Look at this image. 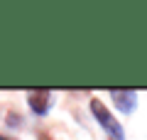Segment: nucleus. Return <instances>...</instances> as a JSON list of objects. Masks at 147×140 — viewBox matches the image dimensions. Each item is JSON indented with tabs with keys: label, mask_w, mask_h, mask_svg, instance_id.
I'll use <instances>...</instances> for the list:
<instances>
[{
	"label": "nucleus",
	"mask_w": 147,
	"mask_h": 140,
	"mask_svg": "<svg viewBox=\"0 0 147 140\" xmlns=\"http://www.w3.org/2000/svg\"><path fill=\"white\" fill-rule=\"evenodd\" d=\"M91 113H93V118L98 120V125L108 133L110 140H125V130H123V125L115 120V116L105 108V103L100 99H91Z\"/></svg>",
	"instance_id": "1"
},
{
	"label": "nucleus",
	"mask_w": 147,
	"mask_h": 140,
	"mask_svg": "<svg viewBox=\"0 0 147 140\" xmlns=\"http://www.w3.org/2000/svg\"><path fill=\"white\" fill-rule=\"evenodd\" d=\"M110 99L113 103L118 106V111L123 113H132L137 108V93L135 91H127V88H110Z\"/></svg>",
	"instance_id": "2"
},
{
	"label": "nucleus",
	"mask_w": 147,
	"mask_h": 140,
	"mask_svg": "<svg viewBox=\"0 0 147 140\" xmlns=\"http://www.w3.org/2000/svg\"><path fill=\"white\" fill-rule=\"evenodd\" d=\"M27 103H30L32 113H37V116H47V111L52 108V93H49L47 88L30 91V96H27Z\"/></svg>",
	"instance_id": "3"
},
{
	"label": "nucleus",
	"mask_w": 147,
	"mask_h": 140,
	"mask_svg": "<svg viewBox=\"0 0 147 140\" xmlns=\"http://www.w3.org/2000/svg\"><path fill=\"white\" fill-rule=\"evenodd\" d=\"M0 140H10V138H5V135H0Z\"/></svg>",
	"instance_id": "4"
}]
</instances>
